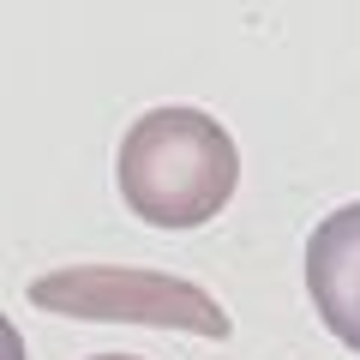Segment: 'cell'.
I'll use <instances>...</instances> for the list:
<instances>
[{
  "label": "cell",
  "instance_id": "obj_1",
  "mask_svg": "<svg viewBox=\"0 0 360 360\" xmlns=\"http://www.w3.org/2000/svg\"><path fill=\"white\" fill-rule=\"evenodd\" d=\"M240 150L205 108H150L120 139V198L139 222L198 229L234 198Z\"/></svg>",
  "mask_w": 360,
  "mask_h": 360
},
{
  "label": "cell",
  "instance_id": "obj_2",
  "mask_svg": "<svg viewBox=\"0 0 360 360\" xmlns=\"http://www.w3.org/2000/svg\"><path fill=\"white\" fill-rule=\"evenodd\" d=\"M30 300L42 312H66V319H115V324H162V330H193V336H222L234 330L229 312L210 300V288L186 283V276H162V270H120V264H78L54 270L30 283Z\"/></svg>",
  "mask_w": 360,
  "mask_h": 360
},
{
  "label": "cell",
  "instance_id": "obj_3",
  "mask_svg": "<svg viewBox=\"0 0 360 360\" xmlns=\"http://www.w3.org/2000/svg\"><path fill=\"white\" fill-rule=\"evenodd\" d=\"M307 295L324 330L360 354V205H342L307 240Z\"/></svg>",
  "mask_w": 360,
  "mask_h": 360
},
{
  "label": "cell",
  "instance_id": "obj_4",
  "mask_svg": "<svg viewBox=\"0 0 360 360\" xmlns=\"http://www.w3.org/2000/svg\"><path fill=\"white\" fill-rule=\"evenodd\" d=\"M96 360H139V354H96Z\"/></svg>",
  "mask_w": 360,
  "mask_h": 360
}]
</instances>
